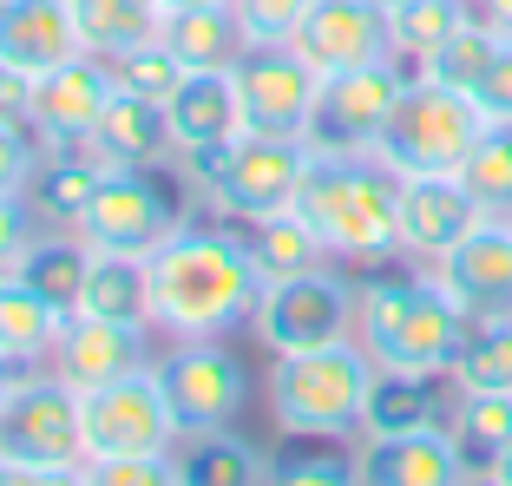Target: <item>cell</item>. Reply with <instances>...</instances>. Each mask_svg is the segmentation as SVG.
Returning a JSON list of instances; mask_svg holds the SVG:
<instances>
[{
  "label": "cell",
  "instance_id": "5bb4252c",
  "mask_svg": "<svg viewBox=\"0 0 512 486\" xmlns=\"http://www.w3.org/2000/svg\"><path fill=\"white\" fill-rule=\"evenodd\" d=\"M119 99V73H112V60H99V53H73L66 66H53V73L33 79V138L40 145H86L92 125L106 119V106Z\"/></svg>",
  "mask_w": 512,
  "mask_h": 486
},
{
  "label": "cell",
  "instance_id": "2e32d148",
  "mask_svg": "<svg viewBox=\"0 0 512 486\" xmlns=\"http://www.w3.org/2000/svg\"><path fill=\"white\" fill-rule=\"evenodd\" d=\"M46 368L73 388V395H92V388H112L125 375H145L151 349H145V322H106V316H66L60 342L46 355Z\"/></svg>",
  "mask_w": 512,
  "mask_h": 486
},
{
  "label": "cell",
  "instance_id": "4316f807",
  "mask_svg": "<svg viewBox=\"0 0 512 486\" xmlns=\"http://www.w3.org/2000/svg\"><path fill=\"white\" fill-rule=\"evenodd\" d=\"M66 316L46 296H33L14 270L0 276V362L7 368H27V362H46L53 342H60Z\"/></svg>",
  "mask_w": 512,
  "mask_h": 486
},
{
  "label": "cell",
  "instance_id": "9c48e42d",
  "mask_svg": "<svg viewBox=\"0 0 512 486\" xmlns=\"http://www.w3.org/2000/svg\"><path fill=\"white\" fill-rule=\"evenodd\" d=\"M79 441H86V460H132V454H178L184 434L165 408L158 375L145 368V375L79 395Z\"/></svg>",
  "mask_w": 512,
  "mask_h": 486
},
{
  "label": "cell",
  "instance_id": "7dc6e473",
  "mask_svg": "<svg viewBox=\"0 0 512 486\" xmlns=\"http://www.w3.org/2000/svg\"><path fill=\"white\" fill-rule=\"evenodd\" d=\"M473 14H480V20H493L499 33H512V0H473Z\"/></svg>",
  "mask_w": 512,
  "mask_h": 486
},
{
  "label": "cell",
  "instance_id": "1f68e13d",
  "mask_svg": "<svg viewBox=\"0 0 512 486\" xmlns=\"http://www.w3.org/2000/svg\"><path fill=\"white\" fill-rule=\"evenodd\" d=\"M250 250H256V270L263 283H283V276H302V270H322L329 263V243L316 237V224L289 204L276 217H256L250 224Z\"/></svg>",
  "mask_w": 512,
  "mask_h": 486
},
{
  "label": "cell",
  "instance_id": "5b68a950",
  "mask_svg": "<svg viewBox=\"0 0 512 486\" xmlns=\"http://www.w3.org/2000/svg\"><path fill=\"white\" fill-rule=\"evenodd\" d=\"M480 132H486V112L473 106L467 92H447V86H434V79L407 73L375 158L394 178H460V165H467Z\"/></svg>",
  "mask_w": 512,
  "mask_h": 486
},
{
  "label": "cell",
  "instance_id": "52a82bcc",
  "mask_svg": "<svg viewBox=\"0 0 512 486\" xmlns=\"http://www.w3.org/2000/svg\"><path fill=\"white\" fill-rule=\"evenodd\" d=\"M407 86V66L401 60H375V66H355V73H329L309 106V125H302V145L322 158H368L381 145L394 119V99Z\"/></svg>",
  "mask_w": 512,
  "mask_h": 486
},
{
  "label": "cell",
  "instance_id": "bcb514c9",
  "mask_svg": "<svg viewBox=\"0 0 512 486\" xmlns=\"http://www.w3.org/2000/svg\"><path fill=\"white\" fill-rule=\"evenodd\" d=\"M480 480H486V486H512V447H499V454L486 460V467H480Z\"/></svg>",
  "mask_w": 512,
  "mask_h": 486
},
{
  "label": "cell",
  "instance_id": "f35d334b",
  "mask_svg": "<svg viewBox=\"0 0 512 486\" xmlns=\"http://www.w3.org/2000/svg\"><path fill=\"white\" fill-rule=\"evenodd\" d=\"M86 486H184V467H178V454L86 460Z\"/></svg>",
  "mask_w": 512,
  "mask_h": 486
},
{
  "label": "cell",
  "instance_id": "c3c4849f",
  "mask_svg": "<svg viewBox=\"0 0 512 486\" xmlns=\"http://www.w3.org/2000/svg\"><path fill=\"white\" fill-rule=\"evenodd\" d=\"M165 14H184V7H217V0H158Z\"/></svg>",
  "mask_w": 512,
  "mask_h": 486
},
{
  "label": "cell",
  "instance_id": "e0dca14e",
  "mask_svg": "<svg viewBox=\"0 0 512 486\" xmlns=\"http://www.w3.org/2000/svg\"><path fill=\"white\" fill-rule=\"evenodd\" d=\"M289 46H296L322 79L355 73V66H375V60H394L388 53V7H375V0H316Z\"/></svg>",
  "mask_w": 512,
  "mask_h": 486
},
{
  "label": "cell",
  "instance_id": "f1b7e54d",
  "mask_svg": "<svg viewBox=\"0 0 512 486\" xmlns=\"http://www.w3.org/2000/svg\"><path fill=\"white\" fill-rule=\"evenodd\" d=\"M467 20H473V0H401V7H388V53L407 73H421Z\"/></svg>",
  "mask_w": 512,
  "mask_h": 486
},
{
  "label": "cell",
  "instance_id": "ffe728a7",
  "mask_svg": "<svg viewBox=\"0 0 512 486\" xmlns=\"http://www.w3.org/2000/svg\"><path fill=\"white\" fill-rule=\"evenodd\" d=\"M86 152L99 158L106 171H158V165H171L178 138H171L165 99H138V92L119 86V99L106 106V119L92 125Z\"/></svg>",
  "mask_w": 512,
  "mask_h": 486
},
{
  "label": "cell",
  "instance_id": "44dd1931",
  "mask_svg": "<svg viewBox=\"0 0 512 486\" xmlns=\"http://www.w3.org/2000/svg\"><path fill=\"white\" fill-rule=\"evenodd\" d=\"M171 112V138H178V158H204L224 152L243 138V99L230 73H184V86L165 99Z\"/></svg>",
  "mask_w": 512,
  "mask_h": 486
},
{
  "label": "cell",
  "instance_id": "83f0119b",
  "mask_svg": "<svg viewBox=\"0 0 512 486\" xmlns=\"http://www.w3.org/2000/svg\"><path fill=\"white\" fill-rule=\"evenodd\" d=\"M66 7H73L79 46L99 53V60H119L132 46L158 40V27H165V7L158 0H66Z\"/></svg>",
  "mask_w": 512,
  "mask_h": 486
},
{
  "label": "cell",
  "instance_id": "d6986e66",
  "mask_svg": "<svg viewBox=\"0 0 512 486\" xmlns=\"http://www.w3.org/2000/svg\"><path fill=\"white\" fill-rule=\"evenodd\" d=\"M486 211L460 178H401V257L440 263L453 243L480 230Z\"/></svg>",
  "mask_w": 512,
  "mask_h": 486
},
{
  "label": "cell",
  "instance_id": "7402d4cb",
  "mask_svg": "<svg viewBox=\"0 0 512 486\" xmlns=\"http://www.w3.org/2000/svg\"><path fill=\"white\" fill-rule=\"evenodd\" d=\"M79 46V27H73V7L66 0H0V60L20 66L27 79L66 66Z\"/></svg>",
  "mask_w": 512,
  "mask_h": 486
},
{
  "label": "cell",
  "instance_id": "277c9868",
  "mask_svg": "<svg viewBox=\"0 0 512 486\" xmlns=\"http://www.w3.org/2000/svg\"><path fill=\"white\" fill-rule=\"evenodd\" d=\"M368 388H375V362H368V349L348 335V342L276 355L270 414L296 441H348V434H362Z\"/></svg>",
  "mask_w": 512,
  "mask_h": 486
},
{
  "label": "cell",
  "instance_id": "60d3db41",
  "mask_svg": "<svg viewBox=\"0 0 512 486\" xmlns=\"http://www.w3.org/2000/svg\"><path fill=\"white\" fill-rule=\"evenodd\" d=\"M40 152H46V145L27 132V125H0V198H20V191H27Z\"/></svg>",
  "mask_w": 512,
  "mask_h": 486
},
{
  "label": "cell",
  "instance_id": "f6af8a7d",
  "mask_svg": "<svg viewBox=\"0 0 512 486\" xmlns=\"http://www.w3.org/2000/svg\"><path fill=\"white\" fill-rule=\"evenodd\" d=\"M20 486H86V460H66V467H20Z\"/></svg>",
  "mask_w": 512,
  "mask_h": 486
},
{
  "label": "cell",
  "instance_id": "4fadbf2b",
  "mask_svg": "<svg viewBox=\"0 0 512 486\" xmlns=\"http://www.w3.org/2000/svg\"><path fill=\"white\" fill-rule=\"evenodd\" d=\"M230 79H237V99H243V132L302 138L309 106H316V92H322V73L289 40L283 46H243Z\"/></svg>",
  "mask_w": 512,
  "mask_h": 486
},
{
  "label": "cell",
  "instance_id": "ee69618b",
  "mask_svg": "<svg viewBox=\"0 0 512 486\" xmlns=\"http://www.w3.org/2000/svg\"><path fill=\"white\" fill-rule=\"evenodd\" d=\"M27 112H33V79L20 73V66L0 60V125H27ZM27 132H33V125H27Z\"/></svg>",
  "mask_w": 512,
  "mask_h": 486
},
{
  "label": "cell",
  "instance_id": "e575fe53",
  "mask_svg": "<svg viewBox=\"0 0 512 486\" xmlns=\"http://www.w3.org/2000/svg\"><path fill=\"white\" fill-rule=\"evenodd\" d=\"M460 184L473 191L486 217H512V125L486 119V132L473 138L467 165H460Z\"/></svg>",
  "mask_w": 512,
  "mask_h": 486
},
{
  "label": "cell",
  "instance_id": "484cf974",
  "mask_svg": "<svg viewBox=\"0 0 512 486\" xmlns=\"http://www.w3.org/2000/svg\"><path fill=\"white\" fill-rule=\"evenodd\" d=\"M79 316L145 322V329H151V263L145 257H112V250H92L86 289H79Z\"/></svg>",
  "mask_w": 512,
  "mask_h": 486
},
{
  "label": "cell",
  "instance_id": "3957f363",
  "mask_svg": "<svg viewBox=\"0 0 512 486\" xmlns=\"http://www.w3.org/2000/svg\"><path fill=\"white\" fill-rule=\"evenodd\" d=\"M460 335H467V316L447 303V289L434 276H375L355 289V342L388 375L447 381Z\"/></svg>",
  "mask_w": 512,
  "mask_h": 486
},
{
  "label": "cell",
  "instance_id": "8fae6325",
  "mask_svg": "<svg viewBox=\"0 0 512 486\" xmlns=\"http://www.w3.org/2000/svg\"><path fill=\"white\" fill-rule=\"evenodd\" d=\"M178 230H184V217L151 171H106L86 217H79V243L86 250H112V257H158Z\"/></svg>",
  "mask_w": 512,
  "mask_h": 486
},
{
  "label": "cell",
  "instance_id": "836d02e7",
  "mask_svg": "<svg viewBox=\"0 0 512 486\" xmlns=\"http://www.w3.org/2000/svg\"><path fill=\"white\" fill-rule=\"evenodd\" d=\"M499 46H506V33H499L493 20H480V14H473L467 27H460V33H453V40L434 53V60L421 66V79H434V86L467 92V99H473V86L486 79V66H493V53H499Z\"/></svg>",
  "mask_w": 512,
  "mask_h": 486
},
{
  "label": "cell",
  "instance_id": "ba28073f",
  "mask_svg": "<svg viewBox=\"0 0 512 486\" xmlns=\"http://www.w3.org/2000/svg\"><path fill=\"white\" fill-rule=\"evenodd\" d=\"M250 329L270 355L348 342V335H355V283L335 276L329 263H322V270H302V276H283V283H263Z\"/></svg>",
  "mask_w": 512,
  "mask_h": 486
},
{
  "label": "cell",
  "instance_id": "7bdbcfd3",
  "mask_svg": "<svg viewBox=\"0 0 512 486\" xmlns=\"http://www.w3.org/2000/svg\"><path fill=\"white\" fill-rule=\"evenodd\" d=\"M27 243H33V204H27V191H20V198H0V276L27 257Z\"/></svg>",
  "mask_w": 512,
  "mask_h": 486
},
{
  "label": "cell",
  "instance_id": "681fc988",
  "mask_svg": "<svg viewBox=\"0 0 512 486\" xmlns=\"http://www.w3.org/2000/svg\"><path fill=\"white\" fill-rule=\"evenodd\" d=\"M0 486H20V467H14L7 454H0Z\"/></svg>",
  "mask_w": 512,
  "mask_h": 486
},
{
  "label": "cell",
  "instance_id": "f907efd6",
  "mask_svg": "<svg viewBox=\"0 0 512 486\" xmlns=\"http://www.w3.org/2000/svg\"><path fill=\"white\" fill-rule=\"evenodd\" d=\"M7 388H14V368L0 362V401H7Z\"/></svg>",
  "mask_w": 512,
  "mask_h": 486
},
{
  "label": "cell",
  "instance_id": "7a4b0ae2",
  "mask_svg": "<svg viewBox=\"0 0 512 486\" xmlns=\"http://www.w3.org/2000/svg\"><path fill=\"white\" fill-rule=\"evenodd\" d=\"M296 211L316 224L329 257L342 263H388L401 257V178L368 158H309Z\"/></svg>",
  "mask_w": 512,
  "mask_h": 486
},
{
  "label": "cell",
  "instance_id": "74e56055",
  "mask_svg": "<svg viewBox=\"0 0 512 486\" xmlns=\"http://www.w3.org/2000/svg\"><path fill=\"white\" fill-rule=\"evenodd\" d=\"M309 7H316V0H230V14H237V27H243L250 46L296 40V27L309 20Z\"/></svg>",
  "mask_w": 512,
  "mask_h": 486
},
{
  "label": "cell",
  "instance_id": "4dcf8cb0",
  "mask_svg": "<svg viewBox=\"0 0 512 486\" xmlns=\"http://www.w3.org/2000/svg\"><path fill=\"white\" fill-rule=\"evenodd\" d=\"M86 263L92 250L73 237H33L27 243V257L14 263V276L33 289V296H46V303L60 309V316H79V289H86Z\"/></svg>",
  "mask_w": 512,
  "mask_h": 486
},
{
  "label": "cell",
  "instance_id": "ac0fdd59",
  "mask_svg": "<svg viewBox=\"0 0 512 486\" xmlns=\"http://www.w3.org/2000/svg\"><path fill=\"white\" fill-rule=\"evenodd\" d=\"M355 467H362V486H473L480 480V467L467 460V447L453 441V427H421V434L362 441Z\"/></svg>",
  "mask_w": 512,
  "mask_h": 486
},
{
  "label": "cell",
  "instance_id": "816d5d0a",
  "mask_svg": "<svg viewBox=\"0 0 512 486\" xmlns=\"http://www.w3.org/2000/svg\"><path fill=\"white\" fill-rule=\"evenodd\" d=\"M375 7H401V0H375Z\"/></svg>",
  "mask_w": 512,
  "mask_h": 486
},
{
  "label": "cell",
  "instance_id": "30bf717a",
  "mask_svg": "<svg viewBox=\"0 0 512 486\" xmlns=\"http://www.w3.org/2000/svg\"><path fill=\"white\" fill-rule=\"evenodd\" d=\"M151 375H158V388H165V408H171V421H178L184 441L224 434V427L243 414V401H250V375H243V362L224 349V342H178L171 355L151 362Z\"/></svg>",
  "mask_w": 512,
  "mask_h": 486
},
{
  "label": "cell",
  "instance_id": "f5cc1de1",
  "mask_svg": "<svg viewBox=\"0 0 512 486\" xmlns=\"http://www.w3.org/2000/svg\"><path fill=\"white\" fill-rule=\"evenodd\" d=\"M473 486H486V480H473Z\"/></svg>",
  "mask_w": 512,
  "mask_h": 486
},
{
  "label": "cell",
  "instance_id": "b9f144b4",
  "mask_svg": "<svg viewBox=\"0 0 512 486\" xmlns=\"http://www.w3.org/2000/svg\"><path fill=\"white\" fill-rule=\"evenodd\" d=\"M473 106L486 112L493 125H512V33H506V46L493 53V66H486V79L473 86Z\"/></svg>",
  "mask_w": 512,
  "mask_h": 486
},
{
  "label": "cell",
  "instance_id": "9a60e30c",
  "mask_svg": "<svg viewBox=\"0 0 512 486\" xmlns=\"http://www.w3.org/2000/svg\"><path fill=\"white\" fill-rule=\"evenodd\" d=\"M440 289H447V303L460 316H512V217H486L480 230L453 243L440 263H427Z\"/></svg>",
  "mask_w": 512,
  "mask_h": 486
},
{
  "label": "cell",
  "instance_id": "d6a6232c",
  "mask_svg": "<svg viewBox=\"0 0 512 486\" xmlns=\"http://www.w3.org/2000/svg\"><path fill=\"white\" fill-rule=\"evenodd\" d=\"M178 467H184V486H263L270 480V467H263V454H256L250 441H237V434H197V441L178 447Z\"/></svg>",
  "mask_w": 512,
  "mask_h": 486
},
{
  "label": "cell",
  "instance_id": "d4e9b609",
  "mask_svg": "<svg viewBox=\"0 0 512 486\" xmlns=\"http://www.w3.org/2000/svg\"><path fill=\"white\" fill-rule=\"evenodd\" d=\"M158 40L178 53L191 73H230L237 66V53L250 40H243L237 14H230V0H217V7H184V14H165V27H158Z\"/></svg>",
  "mask_w": 512,
  "mask_h": 486
},
{
  "label": "cell",
  "instance_id": "8d00e7d4",
  "mask_svg": "<svg viewBox=\"0 0 512 486\" xmlns=\"http://www.w3.org/2000/svg\"><path fill=\"white\" fill-rule=\"evenodd\" d=\"M112 73H119V86L138 92V99H171V92L184 86V73H191V66H184L165 40H145V46H132V53H119V60H112Z\"/></svg>",
  "mask_w": 512,
  "mask_h": 486
},
{
  "label": "cell",
  "instance_id": "cb8c5ba5",
  "mask_svg": "<svg viewBox=\"0 0 512 486\" xmlns=\"http://www.w3.org/2000/svg\"><path fill=\"white\" fill-rule=\"evenodd\" d=\"M453 414L440 408V381L434 375H388L375 368V388H368V414H362V441L381 434H421V427H447Z\"/></svg>",
  "mask_w": 512,
  "mask_h": 486
},
{
  "label": "cell",
  "instance_id": "ab89813d",
  "mask_svg": "<svg viewBox=\"0 0 512 486\" xmlns=\"http://www.w3.org/2000/svg\"><path fill=\"white\" fill-rule=\"evenodd\" d=\"M263 486H362V467L342 454H296V460H276Z\"/></svg>",
  "mask_w": 512,
  "mask_h": 486
},
{
  "label": "cell",
  "instance_id": "6da1fadb",
  "mask_svg": "<svg viewBox=\"0 0 512 486\" xmlns=\"http://www.w3.org/2000/svg\"><path fill=\"white\" fill-rule=\"evenodd\" d=\"M151 263V329L171 342H224L256 316L263 270L250 237L230 230H178Z\"/></svg>",
  "mask_w": 512,
  "mask_h": 486
},
{
  "label": "cell",
  "instance_id": "603a6c76",
  "mask_svg": "<svg viewBox=\"0 0 512 486\" xmlns=\"http://www.w3.org/2000/svg\"><path fill=\"white\" fill-rule=\"evenodd\" d=\"M99 178H106V165H99L86 145H46L40 165H33V178H27V204L46 217V224L79 230V217H86Z\"/></svg>",
  "mask_w": 512,
  "mask_h": 486
},
{
  "label": "cell",
  "instance_id": "f546056e",
  "mask_svg": "<svg viewBox=\"0 0 512 486\" xmlns=\"http://www.w3.org/2000/svg\"><path fill=\"white\" fill-rule=\"evenodd\" d=\"M447 381L453 395H512V316H473Z\"/></svg>",
  "mask_w": 512,
  "mask_h": 486
},
{
  "label": "cell",
  "instance_id": "d590c367",
  "mask_svg": "<svg viewBox=\"0 0 512 486\" xmlns=\"http://www.w3.org/2000/svg\"><path fill=\"white\" fill-rule=\"evenodd\" d=\"M447 427H453V441L467 447L473 467H486L499 447H512V395H460Z\"/></svg>",
  "mask_w": 512,
  "mask_h": 486
},
{
  "label": "cell",
  "instance_id": "8992f818",
  "mask_svg": "<svg viewBox=\"0 0 512 486\" xmlns=\"http://www.w3.org/2000/svg\"><path fill=\"white\" fill-rule=\"evenodd\" d=\"M309 158H316V152H309L302 138L243 132L237 145H224V152H204V158H184V165L197 171L204 198H211L224 217L256 224V217H276V211H289V204H296Z\"/></svg>",
  "mask_w": 512,
  "mask_h": 486
},
{
  "label": "cell",
  "instance_id": "7c38bea8",
  "mask_svg": "<svg viewBox=\"0 0 512 486\" xmlns=\"http://www.w3.org/2000/svg\"><path fill=\"white\" fill-rule=\"evenodd\" d=\"M0 454L14 467H66V460H86L79 441V395L60 375H33L7 388L0 401Z\"/></svg>",
  "mask_w": 512,
  "mask_h": 486
}]
</instances>
